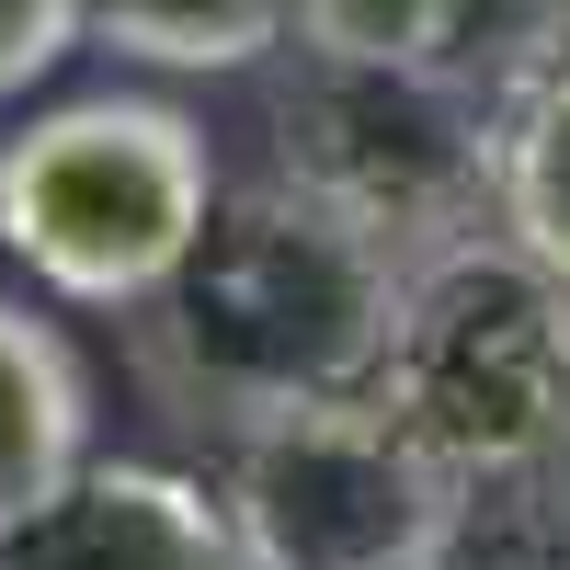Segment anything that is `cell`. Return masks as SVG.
<instances>
[{"instance_id":"6da1fadb","label":"cell","mask_w":570,"mask_h":570,"mask_svg":"<svg viewBox=\"0 0 570 570\" xmlns=\"http://www.w3.org/2000/svg\"><path fill=\"white\" fill-rule=\"evenodd\" d=\"M400 320V252H376L354 217H331L297 183L217 195L206 240L160 285V365L195 422L252 434L274 411L365 400Z\"/></svg>"},{"instance_id":"7a4b0ae2","label":"cell","mask_w":570,"mask_h":570,"mask_svg":"<svg viewBox=\"0 0 570 570\" xmlns=\"http://www.w3.org/2000/svg\"><path fill=\"white\" fill-rule=\"evenodd\" d=\"M365 400L456 491L559 468L570 456V285L537 274L513 240H480V228L400 263V320Z\"/></svg>"},{"instance_id":"3957f363","label":"cell","mask_w":570,"mask_h":570,"mask_svg":"<svg viewBox=\"0 0 570 570\" xmlns=\"http://www.w3.org/2000/svg\"><path fill=\"white\" fill-rule=\"evenodd\" d=\"M217 217L206 126L149 91H91L0 137V252L80 308H137Z\"/></svg>"},{"instance_id":"277c9868","label":"cell","mask_w":570,"mask_h":570,"mask_svg":"<svg viewBox=\"0 0 570 570\" xmlns=\"http://www.w3.org/2000/svg\"><path fill=\"white\" fill-rule=\"evenodd\" d=\"M502 160V115L456 69H343L297 58L274 91V183L354 217L376 252H445L480 228Z\"/></svg>"},{"instance_id":"5b68a950","label":"cell","mask_w":570,"mask_h":570,"mask_svg":"<svg viewBox=\"0 0 570 570\" xmlns=\"http://www.w3.org/2000/svg\"><path fill=\"white\" fill-rule=\"evenodd\" d=\"M217 502L252 570H434L456 525V480L376 400L252 422Z\"/></svg>"},{"instance_id":"8992f818","label":"cell","mask_w":570,"mask_h":570,"mask_svg":"<svg viewBox=\"0 0 570 570\" xmlns=\"http://www.w3.org/2000/svg\"><path fill=\"white\" fill-rule=\"evenodd\" d=\"M0 570H252L228 537V502H206L171 468H80V491L0 548Z\"/></svg>"},{"instance_id":"52a82bcc","label":"cell","mask_w":570,"mask_h":570,"mask_svg":"<svg viewBox=\"0 0 570 570\" xmlns=\"http://www.w3.org/2000/svg\"><path fill=\"white\" fill-rule=\"evenodd\" d=\"M91 468V389L80 354L23 297H0V548L46 525Z\"/></svg>"},{"instance_id":"ba28073f","label":"cell","mask_w":570,"mask_h":570,"mask_svg":"<svg viewBox=\"0 0 570 570\" xmlns=\"http://www.w3.org/2000/svg\"><path fill=\"white\" fill-rule=\"evenodd\" d=\"M491 217L537 274L570 285V58H548L502 104V160H491Z\"/></svg>"},{"instance_id":"9c48e42d","label":"cell","mask_w":570,"mask_h":570,"mask_svg":"<svg viewBox=\"0 0 570 570\" xmlns=\"http://www.w3.org/2000/svg\"><path fill=\"white\" fill-rule=\"evenodd\" d=\"M297 0H80V35L137 69H252L285 46Z\"/></svg>"},{"instance_id":"30bf717a","label":"cell","mask_w":570,"mask_h":570,"mask_svg":"<svg viewBox=\"0 0 570 570\" xmlns=\"http://www.w3.org/2000/svg\"><path fill=\"white\" fill-rule=\"evenodd\" d=\"M434 570H570V456L525 468V480L456 491V525Z\"/></svg>"},{"instance_id":"8fae6325","label":"cell","mask_w":570,"mask_h":570,"mask_svg":"<svg viewBox=\"0 0 570 570\" xmlns=\"http://www.w3.org/2000/svg\"><path fill=\"white\" fill-rule=\"evenodd\" d=\"M285 35H297V58H343V69H456L468 0H297Z\"/></svg>"},{"instance_id":"7c38bea8","label":"cell","mask_w":570,"mask_h":570,"mask_svg":"<svg viewBox=\"0 0 570 570\" xmlns=\"http://www.w3.org/2000/svg\"><path fill=\"white\" fill-rule=\"evenodd\" d=\"M80 46V0H0V104Z\"/></svg>"},{"instance_id":"4fadbf2b","label":"cell","mask_w":570,"mask_h":570,"mask_svg":"<svg viewBox=\"0 0 570 570\" xmlns=\"http://www.w3.org/2000/svg\"><path fill=\"white\" fill-rule=\"evenodd\" d=\"M537 12H548V35H570V0H537Z\"/></svg>"}]
</instances>
